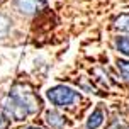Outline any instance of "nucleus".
Segmentation results:
<instances>
[{
	"label": "nucleus",
	"mask_w": 129,
	"mask_h": 129,
	"mask_svg": "<svg viewBox=\"0 0 129 129\" xmlns=\"http://www.w3.org/2000/svg\"><path fill=\"white\" fill-rule=\"evenodd\" d=\"M114 26L117 29H121V31H126L129 32V14H124V15H119L114 22Z\"/></svg>",
	"instance_id": "obj_7"
},
{
	"label": "nucleus",
	"mask_w": 129,
	"mask_h": 129,
	"mask_svg": "<svg viewBox=\"0 0 129 129\" xmlns=\"http://www.w3.org/2000/svg\"><path fill=\"white\" fill-rule=\"evenodd\" d=\"M27 129H38V127H27Z\"/></svg>",
	"instance_id": "obj_12"
},
{
	"label": "nucleus",
	"mask_w": 129,
	"mask_h": 129,
	"mask_svg": "<svg viewBox=\"0 0 129 129\" xmlns=\"http://www.w3.org/2000/svg\"><path fill=\"white\" fill-rule=\"evenodd\" d=\"M46 122L49 124L53 129H63L66 126V119L59 112H56V110H49L46 114Z\"/></svg>",
	"instance_id": "obj_5"
},
{
	"label": "nucleus",
	"mask_w": 129,
	"mask_h": 129,
	"mask_svg": "<svg viewBox=\"0 0 129 129\" xmlns=\"http://www.w3.org/2000/svg\"><path fill=\"white\" fill-rule=\"evenodd\" d=\"M2 109H4V117L14 119V121H24L27 116H31L29 110H27V107L20 102L15 95H12V93H9V95L4 99Z\"/></svg>",
	"instance_id": "obj_1"
},
{
	"label": "nucleus",
	"mask_w": 129,
	"mask_h": 129,
	"mask_svg": "<svg viewBox=\"0 0 129 129\" xmlns=\"http://www.w3.org/2000/svg\"><path fill=\"white\" fill-rule=\"evenodd\" d=\"M9 27H10V20L7 19L5 15H0V38L7 34V31H9Z\"/></svg>",
	"instance_id": "obj_9"
},
{
	"label": "nucleus",
	"mask_w": 129,
	"mask_h": 129,
	"mask_svg": "<svg viewBox=\"0 0 129 129\" xmlns=\"http://www.w3.org/2000/svg\"><path fill=\"white\" fill-rule=\"evenodd\" d=\"M48 99L51 100L54 105L64 107V105H71V104L78 100V93L75 90H71L70 87H64V85H58V87H53L48 90Z\"/></svg>",
	"instance_id": "obj_3"
},
{
	"label": "nucleus",
	"mask_w": 129,
	"mask_h": 129,
	"mask_svg": "<svg viewBox=\"0 0 129 129\" xmlns=\"http://www.w3.org/2000/svg\"><path fill=\"white\" fill-rule=\"evenodd\" d=\"M14 4L22 14H34L41 9H44L43 0H14Z\"/></svg>",
	"instance_id": "obj_4"
},
{
	"label": "nucleus",
	"mask_w": 129,
	"mask_h": 129,
	"mask_svg": "<svg viewBox=\"0 0 129 129\" xmlns=\"http://www.w3.org/2000/svg\"><path fill=\"white\" fill-rule=\"evenodd\" d=\"M10 93L15 95L20 102L26 105L27 110H29V114H36V112L41 109V100H39V97L36 95L31 88H27L24 85H14Z\"/></svg>",
	"instance_id": "obj_2"
},
{
	"label": "nucleus",
	"mask_w": 129,
	"mask_h": 129,
	"mask_svg": "<svg viewBox=\"0 0 129 129\" xmlns=\"http://www.w3.org/2000/svg\"><path fill=\"white\" fill-rule=\"evenodd\" d=\"M109 129H124V124L119 122V121H116V122H114V126H110Z\"/></svg>",
	"instance_id": "obj_11"
},
{
	"label": "nucleus",
	"mask_w": 129,
	"mask_h": 129,
	"mask_svg": "<svg viewBox=\"0 0 129 129\" xmlns=\"http://www.w3.org/2000/svg\"><path fill=\"white\" fill-rule=\"evenodd\" d=\"M104 122V112L100 109L93 110L90 114V117H88V121H87V129H97L100 127Z\"/></svg>",
	"instance_id": "obj_6"
},
{
	"label": "nucleus",
	"mask_w": 129,
	"mask_h": 129,
	"mask_svg": "<svg viewBox=\"0 0 129 129\" xmlns=\"http://www.w3.org/2000/svg\"><path fill=\"white\" fill-rule=\"evenodd\" d=\"M116 48H117L121 53H122V54L129 56V38H117Z\"/></svg>",
	"instance_id": "obj_8"
},
{
	"label": "nucleus",
	"mask_w": 129,
	"mask_h": 129,
	"mask_svg": "<svg viewBox=\"0 0 129 129\" xmlns=\"http://www.w3.org/2000/svg\"><path fill=\"white\" fill-rule=\"evenodd\" d=\"M117 66H119V70H121V73H122V77L129 80V61L121 59V61L117 63Z\"/></svg>",
	"instance_id": "obj_10"
}]
</instances>
